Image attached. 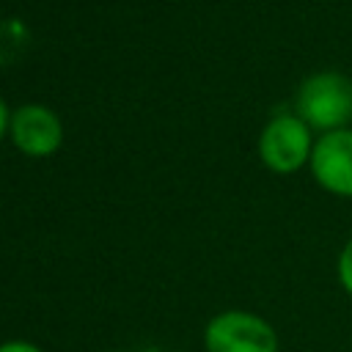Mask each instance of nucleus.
I'll return each instance as SVG.
<instances>
[{
  "label": "nucleus",
  "instance_id": "nucleus-1",
  "mask_svg": "<svg viewBox=\"0 0 352 352\" xmlns=\"http://www.w3.org/2000/svg\"><path fill=\"white\" fill-rule=\"evenodd\" d=\"M297 113L305 126L336 132L352 121V80L336 72L314 74L297 94Z\"/></svg>",
  "mask_w": 352,
  "mask_h": 352
},
{
  "label": "nucleus",
  "instance_id": "nucleus-3",
  "mask_svg": "<svg viewBox=\"0 0 352 352\" xmlns=\"http://www.w3.org/2000/svg\"><path fill=\"white\" fill-rule=\"evenodd\" d=\"M261 160L278 170V173H289L297 170L308 154H311V138H308V126L302 118L297 116H278L267 124V129L261 132Z\"/></svg>",
  "mask_w": 352,
  "mask_h": 352
},
{
  "label": "nucleus",
  "instance_id": "nucleus-7",
  "mask_svg": "<svg viewBox=\"0 0 352 352\" xmlns=\"http://www.w3.org/2000/svg\"><path fill=\"white\" fill-rule=\"evenodd\" d=\"M0 352H41V349L28 344V341H8V344L0 346Z\"/></svg>",
  "mask_w": 352,
  "mask_h": 352
},
{
  "label": "nucleus",
  "instance_id": "nucleus-4",
  "mask_svg": "<svg viewBox=\"0 0 352 352\" xmlns=\"http://www.w3.org/2000/svg\"><path fill=\"white\" fill-rule=\"evenodd\" d=\"M311 170L324 190L352 195V132H324L311 151Z\"/></svg>",
  "mask_w": 352,
  "mask_h": 352
},
{
  "label": "nucleus",
  "instance_id": "nucleus-6",
  "mask_svg": "<svg viewBox=\"0 0 352 352\" xmlns=\"http://www.w3.org/2000/svg\"><path fill=\"white\" fill-rule=\"evenodd\" d=\"M338 280H341L344 292L352 294V239L344 245V250L338 256Z\"/></svg>",
  "mask_w": 352,
  "mask_h": 352
},
{
  "label": "nucleus",
  "instance_id": "nucleus-8",
  "mask_svg": "<svg viewBox=\"0 0 352 352\" xmlns=\"http://www.w3.org/2000/svg\"><path fill=\"white\" fill-rule=\"evenodd\" d=\"M6 124H8V110H6V104H3V99H0V135L6 132Z\"/></svg>",
  "mask_w": 352,
  "mask_h": 352
},
{
  "label": "nucleus",
  "instance_id": "nucleus-2",
  "mask_svg": "<svg viewBox=\"0 0 352 352\" xmlns=\"http://www.w3.org/2000/svg\"><path fill=\"white\" fill-rule=\"evenodd\" d=\"M206 352H278L275 327L250 311H223L204 333Z\"/></svg>",
  "mask_w": 352,
  "mask_h": 352
},
{
  "label": "nucleus",
  "instance_id": "nucleus-5",
  "mask_svg": "<svg viewBox=\"0 0 352 352\" xmlns=\"http://www.w3.org/2000/svg\"><path fill=\"white\" fill-rule=\"evenodd\" d=\"M11 135L25 154L44 157L60 146V121L41 104H25L11 118Z\"/></svg>",
  "mask_w": 352,
  "mask_h": 352
}]
</instances>
